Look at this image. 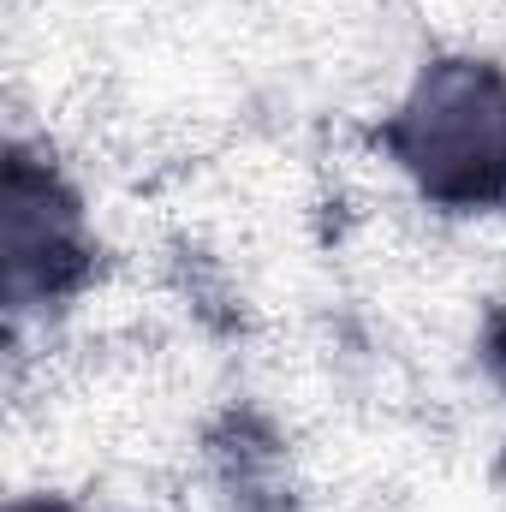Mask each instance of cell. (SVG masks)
<instances>
[{
	"label": "cell",
	"instance_id": "1",
	"mask_svg": "<svg viewBox=\"0 0 506 512\" xmlns=\"http://www.w3.org/2000/svg\"><path fill=\"white\" fill-rule=\"evenodd\" d=\"M393 161L447 209L506 197V78L483 60H441L417 78L387 126Z\"/></svg>",
	"mask_w": 506,
	"mask_h": 512
},
{
	"label": "cell",
	"instance_id": "2",
	"mask_svg": "<svg viewBox=\"0 0 506 512\" xmlns=\"http://www.w3.org/2000/svg\"><path fill=\"white\" fill-rule=\"evenodd\" d=\"M84 268V239H78V209L54 185L48 167L30 155H12L6 167V286L12 304L24 310L30 298L60 292Z\"/></svg>",
	"mask_w": 506,
	"mask_h": 512
},
{
	"label": "cell",
	"instance_id": "3",
	"mask_svg": "<svg viewBox=\"0 0 506 512\" xmlns=\"http://www.w3.org/2000/svg\"><path fill=\"white\" fill-rule=\"evenodd\" d=\"M12 512H66V507H48V501H36V507H12Z\"/></svg>",
	"mask_w": 506,
	"mask_h": 512
}]
</instances>
